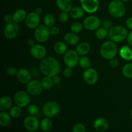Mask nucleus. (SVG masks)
I'll list each match as a JSON object with an SVG mask.
<instances>
[{"mask_svg": "<svg viewBox=\"0 0 132 132\" xmlns=\"http://www.w3.org/2000/svg\"><path fill=\"white\" fill-rule=\"evenodd\" d=\"M39 70L45 76L53 77L58 76L60 72V63L54 57H46L41 61Z\"/></svg>", "mask_w": 132, "mask_h": 132, "instance_id": "nucleus-1", "label": "nucleus"}, {"mask_svg": "<svg viewBox=\"0 0 132 132\" xmlns=\"http://www.w3.org/2000/svg\"><path fill=\"white\" fill-rule=\"evenodd\" d=\"M118 53V47L116 43L108 40L101 45L100 47V54L104 59L110 60L116 57Z\"/></svg>", "mask_w": 132, "mask_h": 132, "instance_id": "nucleus-2", "label": "nucleus"}, {"mask_svg": "<svg viewBox=\"0 0 132 132\" xmlns=\"http://www.w3.org/2000/svg\"><path fill=\"white\" fill-rule=\"evenodd\" d=\"M128 34L127 29L123 26H113L108 31V38L116 43H121L127 38Z\"/></svg>", "mask_w": 132, "mask_h": 132, "instance_id": "nucleus-3", "label": "nucleus"}, {"mask_svg": "<svg viewBox=\"0 0 132 132\" xmlns=\"http://www.w3.org/2000/svg\"><path fill=\"white\" fill-rule=\"evenodd\" d=\"M109 14L112 17L116 18H120L124 16L126 13V7L121 0H112L108 6Z\"/></svg>", "mask_w": 132, "mask_h": 132, "instance_id": "nucleus-4", "label": "nucleus"}, {"mask_svg": "<svg viewBox=\"0 0 132 132\" xmlns=\"http://www.w3.org/2000/svg\"><path fill=\"white\" fill-rule=\"evenodd\" d=\"M61 107L55 101H49L45 103L42 108V112L45 117L52 119L56 117L60 112Z\"/></svg>", "mask_w": 132, "mask_h": 132, "instance_id": "nucleus-5", "label": "nucleus"}, {"mask_svg": "<svg viewBox=\"0 0 132 132\" xmlns=\"http://www.w3.org/2000/svg\"><path fill=\"white\" fill-rule=\"evenodd\" d=\"M50 34V28L45 24H41L37 27L34 30V38L37 42L45 43L48 40Z\"/></svg>", "mask_w": 132, "mask_h": 132, "instance_id": "nucleus-6", "label": "nucleus"}, {"mask_svg": "<svg viewBox=\"0 0 132 132\" xmlns=\"http://www.w3.org/2000/svg\"><path fill=\"white\" fill-rule=\"evenodd\" d=\"M14 101L15 104L21 108H25L29 105L31 101L30 95L28 92L20 90L14 94Z\"/></svg>", "mask_w": 132, "mask_h": 132, "instance_id": "nucleus-7", "label": "nucleus"}, {"mask_svg": "<svg viewBox=\"0 0 132 132\" xmlns=\"http://www.w3.org/2000/svg\"><path fill=\"white\" fill-rule=\"evenodd\" d=\"M63 61L67 67L74 68L79 64V55L76 50H69L63 55Z\"/></svg>", "mask_w": 132, "mask_h": 132, "instance_id": "nucleus-8", "label": "nucleus"}, {"mask_svg": "<svg viewBox=\"0 0 132 132\" xmlns=\"http://www.w3.org/2000/svg\"><path fill=\"white\" fill-rule=\"evenodd\" d=\"M101 22L97 16L90 15L84 19L82 24L85 29L89 31H95L101 27Z\"/></svg>", "mask_w": 132, "mask_h": 132, "instance_id": "nucleus-9", "label": "nucleus"}, {"mask_svg": "<svg viewBox=\"0 0 132 132\" xmlns=\"http://www.w3.org/2000/svg\"><path fill=\"white\" fill-rule=\"evenodd\" d=\"M19 32V27L18 23L12 22L6 23L3 29V34L8 39H14L18 36Z\"/></svg>", "mask_w": 132, "mask_h": 132, "instance_id": "nucleus-10", "label": "nucleus"}, {"mask_svg": "<svg viewBox=\"0 0 132 132\" xmlns=\"http://www.w3.org/2000/svg\"><path fill=\"white\" fill-rule=\"evenodd\" d=\"M82 77L86 84L89 85H94L98 81L99 75L95 68L90 67L85 69L82 73Z\"/></svg>", "mask_w": 132, "mask_h": 132, "instance_id": "nucleus-11", "label": "nucleus"}, {"mask_svg": "<svg viewBox=\"0 0 132 132\" xmlns=\"http://www.w3.org/2000/svg\"><path fill=\"white\" fill-rule=\"evenodd\" d=\"M40 21H41L40 15L35 11L27 14V18L24 21L26 26L31 30H35L37 27H39L40 25Z\"/></svg>", "mask_w": 132, "mask_h": 132, "instance_id": "nucleus-12", "label": "nucleus"}, {"mask_svg": "<svg viewBox=\"0 0 132 132\" xmlns=\"http://www.w3.org/2000/svg\"><path fill=\"white\" fill-rule=\"evenodd\" d=\"M27 91L32 96H38L42 93L43 88L41 82L39 80H31L27 85Z\"/></svg>", "mask_w": 132, "mask_h": 132, "instance_id": "nucleus-13", "label": "nucleus"}, {"mask_svg": "<svg viewBox=\"0 0 132 132\" xmlns=\"http://www.w3.org/2000/svg\"><path fill=\"white\" fill-rule=\"evenodd\" d=\"M82 9L88 14L96 12L99 8V0H79Z\"/></svg>", "mask_w": 132, "mask_h": 132, "instance_id": "nucleus-14", "label": "nucleus"}, {"mask_svg": "<svg viewBox=\"0 0 132 132\" xmlns=\"http://www.w3.org/2000/svg\"><path fill=\"white\" fill-rule=\"evenodd\" d=\"M23 125L28 131L36 132L39 127L40 122L36 116L30 115L29 116H27L24 118Z\"/></svg>", "mask_w": 132, "mask_h": 132, "instance_id": "nucleus-15", "label": "nucleus"}, {"mask_svg": "<svg viewBox=\"0 0 132 132\" xmlns=\"http://www.w3.org/2000/svg\"><path fill=\"white\" fill-rule=\"evenodd\" d=\"M30 52L34 58L42 60L43 59L46 57L47 51H46V48L43 45L41 44H36L34 46L30 48Z\"/></svg>", "mask_w": 132, "mask_h": 132, "instance_id": "nucleus-16", "label": "nucleus"}, {"mask_svg": "<svg viewBox=\"0 0 132 132\" xmlns=\"http://www.w3.org/2000/svg\"><path fill=\"white\" fill-rule=\"evenodd\" d=\"M16 77L18 81L23 85H27L32 78V73L30 71L26 68H20L18 70Z\"/></svg>", "mask_w": 132, "mask_h": 132, "instance_id": "nucleus-17", "label": "nucleus"}, {"mask_svg": "<svg viewBox=\"0 0 132 132\" xmlns=\"http://www.w3.org/2000/svg\"><path fill=\"white\" fill-rule=\"evenodd\" d=\"M94 127L97 131L99 132L105 131L109 127V122L104 117H99L94 121Z\"/></svg>", "mask_w": 132, "mask_h": 132, "instance_id": "nucleus-18", "label": "nucleus"}, {"mask_svg": "<svg viewBox=\"0 0 132 132\" xmlns=\"http://www.w3.org/2000/svg\"><path fill=\"white\" fill-rule=\"evenodd\" d=\"M56 5L61 11L68 13L73 8L72 0H56Z\"/></svg>", "mask_w": 132, "mask_h": 132, "instance_id": "nucleus-19", "label": "nucleus"}, {"mask_svg": "<svg viewBox=\"0 0 132 132\" xmlns=\"http://www.w3.org/2000/svg\"><path fill=\"white\" fill-rule=\"evenodd\" d=\"M27 15V13L25 10L23 9H18L13 13V21L15 23L19 24L25 21Z\"/></svg>", "mask_w": 132, "mask_h": 132, "instance_id": "nucleus-20", "label": "nucleus"}, {"mask_svg": "<svg viewBox=\"0 0 132 132\" xmlns=\"http://www.w3.org/2000/svg\"><path fill=\"white\" fill-rule=\"evenodd\" d=\"M119 54L120 57L124 60L127 61L132 60V50L129 46L125 45L122 46L119 51Z\"/></svg>", "mask_w": 132, "mask_h": 132, "instance_id": "nucleus-21", "label": "nucleus"}, {"mask_svg": "<svg viewBox=\"0 0 132 132\" xmlns=\"http://www.w3.org/2000/svg\"><path fill=\"white\" fill-rule=\"evenodd\" d=\"M91 49V46L87 42H82L81 43L77 44L76 46V51L77 54L81 56L86 55L89 53Z\"/></svg>", "mask_w": 132, "mask_h": 132, "instance_id": "nucleus-22", "label": "nucleus"}, {"mask_svg": "<svg viewBox=\"0 0 132 132\" xmlns=\"http://www.w3.org/2000/svg\"><path fill=\"white\" fill-rule=\"evenodd\" d=\"M64 42L67 45H70V46H74V45L78 44L79 38L77 34L73 33V32H71L66 34L64 37Z\"/></svg>", "mask_w": 132, "mask_h": 132, "instance_id": "nucleus-23", "label": "nucleus"}, {"mask_svg": "<svg viewBox=\"0 0 132 132\" xmlns=\"http://www.w3.org/2000/svg\"><path fill=\"white\" fill-rule=\"evenodd\" d=\"M12 106V99L9 96L1 97L0 99V110L6 111L10 110Z\"/></svg>", "mask_w": 132, "mask_h": 132, "instance_id": "nucleus-24", "label": "nucleus"}, {"mask_svg": "<svg viewBox=\"0 0 132 132\" xmlns=\"http://www.w3.org/2000/svg\"><path fill=\"white\" fill-rule=\"evenodd\" d=\"M12 117L9 113L6 111H1L0 112V125L2 127H7L10 125Z\"/></svg>", "mask_w": 132, "mask_h": 132, "instance_id": "nucleus-25", "label": "nucleus"}, {"mask_svg": "<svg viewBox=\"0 0 132 132\" xmlns=\"http://www.w3.org/2000/svg\"><path fill=\"white\" fill-rule=\"evenodd\" d=\"M70 15L74 19H81L85 15V11L82 6H75L70 12Z\"/></svg>", "mask_w": 132, "mask_h": 132, "instance_id": "nucleus-26", "label": "nucleus"}, {"mask_svg": "<svg viewBox=\"0 0 132 132\" xmlns=\"http://www.w3.org/2000/svg\"><path fill=\"white\" fill-rule=\"evenodd\" d=\"M67 44L63 41H57L54 45V50L58 55H64L67 52Z\"/></svg>", "mask_w": 132, "mask_h": 132, "instance_id": "nucleus-27", "label": "nucleus"}, {"mask_svg": "<svg viewBox=\"0 0 132 132\" xmlns=\"http://www.w3.org/2000/svg\"><path fill=\"white\" fill-rule=\"evenodd\" d=\"M39 128L41 130L44 132H48L50 131L52 128V122L50 119L48 117L43 119L40 122Z\"/></svg>", "mask_w": 132, "mask_h": 132, "instance_id": "nucleus-28", "label": "nucleus"}, {"mask_svg": "<svg viewBox=\"0 0 132 132\" xmlns=\"http://www.w3.org/2000/svg\"><path fill=\"white\" fill-rule=\"evenodd\" d=\"M108 31L109 30L103 27H99L97 30H95V37L99 40H104L108 37Z\"/></svg>", "mask_w": 132, "mask_h": 132, "instance_id": "nucleus-29", "label": "nucleus"}, {"mask_svg": "<svg viewBox=\"0 0 132 132\" xmlns=\"http://www.w3.org/2000/svg\"><path fill=\"white\" fill-rule=\"evenodd\" d=\"M92 61L86 55L81 56L79 57V65L80 67L84 69H87V68H90L92 67Z\"/></svg>", "mask_w": 132, "mask_h": 132, "instance_id": "nucleus-30", "label": "nucleus"}, {"mask_svg": "<svg viewBox=\"0 0 132 132\" xmlns=\"http://www.w3.org/2000/svg\"><path fill=\"white\" fill-rule=\"evenodd\" d=\"M43 23L44 24L47 26L49 28L53 27L55 25V17L53 14H50V13L45 14V16L43 17Z\"/></svg>", "mask_w": 132, "mask_h": 132, "instance_id": "nucleus-31", "label": "nucleus"}, {"mask_svg": "<svg viewBox=\"0 0 132 132\" xmlns=\"http://www.w3.org/2000/svg\"><path fill=\"white\" fill-rule=\"evenodd\" d=\"M41 85H42L43 90H48L52 88L53 85H54L53 82L52 78L48 76H45L41 80Z\"/></svg>", "mask_w": 132, "mask_h": 132, "instance_id": "nucleus-32", "label": "nucleus"}, {"mask_svg": "<svg viewBox=\"0 0 132 132\" xmlns=\"http://www.w3.org/2000/svg\"><path fill=\"white\" fill-rule=\"evenodd\" d=\"M122 74L127 79H132V63L125 64L122 68Z\"/></svg>", "mask_w": 132, "mask_h": 132, "instance_id": "nucleus-33", "label": "nucleus"}, {"mask_svg": "<svg viewBox=\"0 0 132 132\" xmlns=\"http://www.w3.org/2000/svg\"><path fill=\"white\" fill-rule=\"evenodd\" d=\"M22 108L19 107V106L15 105L12 106V108L9 110V114L10 115L12 118L18 119L21 116L22 113Z\"/></svg>", "mask_w": 132, "mask_h": 132, "instance_id": "nucleus-34", "label": "nucleus"}, {"mask_svg": "<svg viewBox=\"0 0 132 132\" xmlns=\"http://www.w3.org/2000/svg\"><path fill=\"white\" fill-rule=\"evenodd\" d=\"M84 28L83 24L79 21L73 22L70 25V30L71 32L75 34H79L82 30Z\"/></svg>", "mask_w": 132, "mask_h": 132, "instance_id": "nucleus-35", "label": "nucleus"}, {"mask_svg": "<svg viewBox=\"0 0 132 132\" xmlns=\"http://www.w3.org/2000/svg\"><path fill=\"white\" fill-rule=\"evenodd\" d=\"M27 112L30 116H36L39 112V108L36 104H30L27 108Z\"/></svg>", "mask_w": 132, "mask_h": 132, "instance_id": "nucleus-36", "label": "nucleus"}, {"mask_svg": "<svg viewBox=\"0 0 132 132\" xmlns=\"http://www.w3.org/2000/svg\"><path fill=\"white\" fill-rule=\"evenodd\" d=\"M70 14H68V12H61L58 15V19L59 21L62 23H64L67 22L69 19Z\"/></svg>", "mask_w": 132, "mask_h": 132, "instance_id": "nucleus-37", "label": "nucleus"}, {"mask_svg": "<svg viewBox=\"0 0 132 132\" xmlns=\"http://www.w3.org/2000/svg\"><path fill=\"white\" fill-rule=\"evenodd\" d=\"M72 132H86V128L83 124L77 123L73 126Z\"/></svg>", "mask_w": 132, "mask_h": 132, "instance_id": "nucleus-38", "label": "nucleus"}, {"mask_svg": "<svg viewBox=\"0 0 132 132\" xmlns=\"http://www.w3.org/2000/svg\"><path fill=\"white\" fill-rule=\"evenodd\" d=\"M112 27H113V24L110 19H106L101 22V27L106 28L108 30H109Z\"/></svg>", "mask_w": 132, "mask_h": 132, "instance_id": "nucleus-39", "label": "nucleus"}, {"mask_svg": "<svg viewBox=\"0 0 132 132\" xmlns=\"http://www.w3.org/2000/svg\"><path fill=\"white\" fill-rule=\"evenodd\" d=\"M73 68L67 67L63 70V76L67 78H69L73 75Z\"/></svg>", "mask_w": 132, "mask_h": 132, "instance_id": "nucleus-40", "label": "nucleus"}, {"mask_svg": "<svg viewBox=\"0 0 132 132\" xmlns=\"http://www.w3.org/2000/svg\"><path fill=\"white\" fill-rule=\"evenodd\" d=\"M18 70L14 67H10L6 69V73L9 76H16Z\"/></svg>", "mask_w": 132, "mask_h": 132, "instance_id": "nucleus-41", "label": "nucleus"}, {"mask_svg": "<svg viewBox=\"0 0 132 132\" xmlns=\"http://www.w3.org/2000/svg\"><path fill=\"white\" fill-rule=\"evenodd\" d=\"M109 64L112 68H116L119 64V61L116 57H113L109 60Z\"/></svg>", "mask_w": 132, "mask_h": 132, "instance_id": "nucleus-42", "label": "nucleus"}, {"mask_svg": "<svg viewBox=\"0 0 132 132\" xmlns=\"http://www.w3.org/2000/svg\"><path fill=\"white\" fill-rule=\"evenodd\" d=\"M50 34L53 36H57V35L59 34V32H60V29H59V27L55 25L50 27Z\"/></svg>", "mask_w": 132, "mask_h": 132, "instance_id": "nucleus-43", "label": "nucleus"}, {"mask_svg": "<svg viewBox=\"0 0 132 132\" xmlns=\"http://www.w3.org/2000/svg\"><path fill=\"white\" fill-rule=\"evenodd\" d=\"M4 20H5V21L6 22V23H10L14 21H13V16L9 14H6V15L4 16Z\"/></svg>", "mask_w": 132, "mask_h": 132, "instance_id": "nucleus-44", "label": "nucleus"}, {"mask_svg": "<svg viewBox=\"0 0 132 132\" xmlns=\"http://www.w3.org/2000/svg\"><path fill=\"white\" fill-rule=\"evenodd\" d=\"M126 25L128 29L132 30V17L128 18L126 21Z\"/></svg>", "mask_w": 132, "mask_h": 132, "instance_id": "nucleus-45", "label": "nucleus"}, {"mask_svg": "<svg viewBox=\"0 0 132 132\" xmlns=\"http://www.w3.org/2000/svg\"><path fill=\"white\" fill-rule=\"evenodd\" d=\"M126 40H127V42L128 43V45H130V46H132V30L130 31V32L128 34Z\"/></svg>", "mask_w": 132, "mask_h": 132, "instance_id": "nucleus-46", "label": "nucleus"}, {"mask_svg": "<svg viewBox=\"0 0 132 132\" xmlns=\"http://www.w3.org/2000/svg\"><path fill=\"white\" fill-rule=\"evenodd\" d=\"M52 78V81L54 85H59L61 82V78L58 76H55Z\"/></svg>", "mask_w": 132, "mask_h": 132, "instance_id": "nucleus-47", "label": "nucleus"}, {"mask_svg": "<svg viewBox=\"0 0 132 132\" xmlns=\"http://www.w3.org/2000/svg\"><path fill=\"white\" fill-rule=\"evenodd\" d=\"M36 44V41H35V40L34 39H28V41H27V45H28V46H30V48L32 47L33 46H34Z\"/></svg>", "mask_w": 132, "mask_h": 132, "instance_id": "nucleus-48", "label": "nucleus"}, {"mask_svg": "<svg viewBox=\"0 0 132 132\" xmlns=\"http://www.w3.org/2000/svg\"><path fill=\"white\" fill-rule=\"evenodd\" d=\"M35 12H36V13H37V14H41V13L43 12V10H42V9H41V8H40V7H37V8H36V10H35Z\"/></svg>", "mask_w": 132, "mask_h": 132, "instance_id": "nucleus-49", "label": "nucleus"}, {"mask_svg": "<svg viewBox=\"0 0 132 132\" xmlns=\"http://www.w3.org/2000/svg\"><path fill=\"white\" fill-rule=\"evenodd\" d=\"M121 1H122V2H128V1H130V0H121Z\"/></svg>", "mask_w": 132, "mask_h": 132, "instance_id": "nucleus-50", "label": "nucleus"}, {"mask_svg": "<svg viewBox=\"0 0 132 132\" xmlns=\"http://www.w3.org/2000/svg\"><path fill=\"white\" fill-rule=\"evenodd\" d=\"M130 116H131V117L132 118V109L131 110V112H130Z\"/></svg>", "mask_w": 132, "mask_h": 132, "instance_id": "nucleus-51", "label": "nucleus"}, {"mask_svg": "<svg viewBox=\"0 0 132 132\" xmlns=\"http://www.w3.org/2000/svg\"><path fill=\"white\" fill-rule=\"evenodd\" d=\"M28 132H35V131H28Z\"/></svg>", "mask_w": 132, "mask_h": 132, "instance_id": "nucleus-52", "label": "nucleus"}]
</instances>
